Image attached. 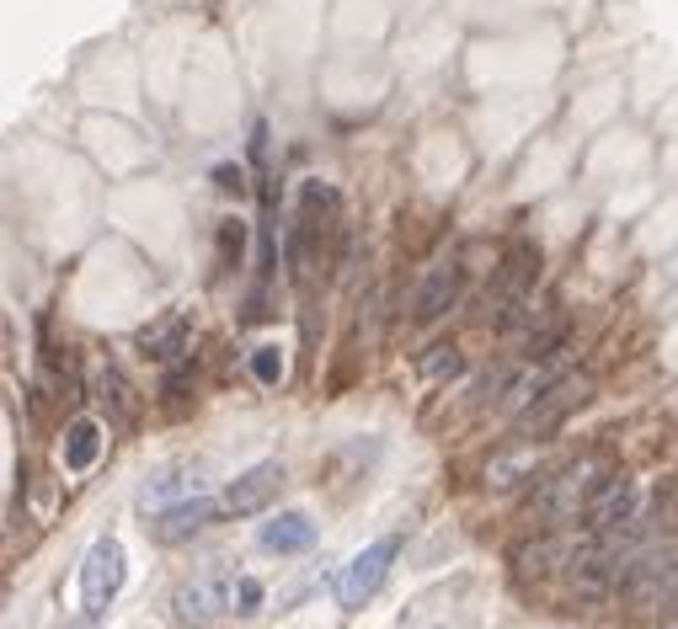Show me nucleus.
<instances>
[{
  "instance_id": "nucleus-1",
  "label": "nucleus",
  "mask_w": 678,
  "mask_h": 629,
  "mask_svg": "<svg viewBox=\"0 0 678 629\" xmlns=\"http://www.w3.org/2000/svg\"><path fill=\"white\" fill-rule=\"evenodd\" d=\"M396 555H401V539H396V534H385V539L364 544V549H358V555L342 566V576H337V608L358 614V608H364V602L379 593V581L390 576Z\"/></svg>"
},
{
  "instance_id": "nucleus-2",
  "label": "nucleus",
  "mask_w": 678,
  "mask_h": 629,
  "mask_svg": "<svg viewBox=\"0 0 678 629\" xmlns=\"http://www.w3.org/2000/svg\"><path fill=\"white\" fill-rule=\"evenodd\" d=\"M583 400H587V379H577V374L555 379V385H545V390H540L524 411H519V421H513V438H524V443H534V438H551L555 427L572 417Z\"/></svg>"
},
{
  "instance_id": "nucleus-3",
  "label": "nucleus",
  "mask_w": 678,
  "mask_h": 629,
  "mask_svg": "<svg viewBox=\"0 0 678 629\" xmlns=\"http://www.w3.org/2000/svg\"><path fill=\"white\" fill-rule=\"evenodd\" d=\"M593 459H583V464H572V470H561V475H551L545 485H540V496H534V517L545 523V528H555V523H566V517H577V512H587V502H593V491H598V480H593Z\"/></svg>"
},
{
  "instance_id": "nucleus-4",
  "label": "nucleus",
  "mask_w": 678,
  "mask_h": 629,
  "mask_svg": "<svg viewBox=\"0 0 678 629\" xmlns=\"http://www.w3.org/2000/svg\"><path fill=\"white\" fill-rule=\"evenodd\" d=\"M124 576H128L124 544L102 534V539L86 549V560H81V602H86V614H92V619H102V614H107V602L118 598Z\"/></svg>"
},
{
  "instance_id": "nucleus-5",
  "label": "nucleus",
  "mask_w": 678,
  "mask_h": 629,
  "mask_svg": "<svg viewBox=\"0 0 678 629\" xmlns=\"http://www.w3.org/2000/svg\"><path fill=\"white\" fill-rule=\"evenodd\" d=\"M619 587H625L636 602H674L678 598V539H668L663 549L636 555Z\"/></svg>"
},
{
  "instance_id": "nucleus-6",
  "label": "nucleus",
  "mask_w": 678,
  "mask_h": 629,
  "mask_svg": "<svg viewBox=\"0 0 678 629\" xmlns=\"http://www.w3.org/2000/svg\"><path fill=\"white\" fill-rule=\"evenodd\" d=\"M236 602V587H225V576L219 570H198L192 581H182L177 587V598H171V608H177V625L187 629H209Z\"/></svg>"
},
{
  "instance_id": "nucleus-7",
  "label": "nucleus",
  "mask_w": 678,
  "mask_h": 629,
  "mask_svg": "<svg viewBox=\"0 0 678 629\" xmlns=\"http://www.w3.org/2000/svg\"><path fill=\"white\" fill-rule=\"evenodd\" d=\"M278 485H283V464H278V459H268V464H251L247 475H236L230 485H225L219 512H230V517H251V512H262L268 502H273Z\"/></svg>"
},
{
  "instance_id": "nucleus-8",
  "label": "nucleus",
  "mask_w": 678,
  "mask_h": 629,
  "mask_svg": "<svg viewBox=\"0 0 678 629\" xmlns=\"http://www.w3.org/2000/svg\"><path fill=\"white\" fill-rule=\"evenodd\" d=\"M630 507H636V485H630V475H619V470H609V475L598 480V491H593V502H587V528L593 534H615L619 523H630Z\"/></svg>"
},
{
  "instance_id": "nucleus-9",
  "label": "nucleus",
  "mask_w": 678,
  "mask_h": 629,
  "mask_svg": "<svg viewBox=\"0 0 678 629\" xmlns=\"http://www.w3.org/2000/svg\"><path fill=\"white\" fill-rule=\"evenodd\" d=\"M215 502L209 496H187V502H171V507H160V512H150V539L155 544H182V539H192L209 517H215Z\"/></svg>"
},
{
  "instance_id": "nucleus-10",
  "label": "nucleus",
  "mask_w": 678,
  "mask_h": 629,
  "mask_svg": "<svg viewBox=\"0 0 678 629\" xmlns=\"http://www.w3.org/2000/svg\"><path fill=\"white\" fill-rule=\"evenodd\" d=\"M534 277H540V251L519 240L508 256H502V268H497V283H492V300L497 310H508V304H524L529 289H534Z\"/></svg>"
},
{
  "instance_id": "nucleus-11",
  "label": "nucleus",
  "mask_w": 678,
  "mask_h": 629,
  "mask_svg": "<svg viewBox=\"0 0 678 629\" xmlns=\"http://www.w3.org/2000/svg\"><path fill=\"white\" fill-rule=\"evenodd\" d=\"M187 496H204V480H198V464H171L139 485V507L145 512H160L171 502H187Z\"/></svg>"
},
{
  "instance_id": "nucleus-12",
  "label": "nucleus",
  "mask_w": 678,
  "mask_h": 629,
  "mask_svg": "<svg viewBox=\"0 0 678 629\" xmlns=\"http://www.w3.org/2000/svg\"><path fill=\"white\" fill-rule=\"evenodd\" d=\"M460 300V262H432L428 277H423V289H417V321L428 326V321H438L449 304Z\"/></svg>"
},
{
  "instance_id": "nucleus-13",
  "label": "nucleus",
  "mask_w": 678,
  "mask_h": 629,
  "mask_svg": "<svg viewBox=\"0 0 678 629\" xmlns=\"http://www.w3.org/2000/svg\"><path fill=\"white\" fill-rule=\"evenodd\" d=\"M257 544L268 555H305L310 544H315V523H310L305 512H278L273 523H262Z\"/></svg>"
},
{
  "instance_id": "nucleus-14",
  "label": "nucleus",
  "mask_w": 678,
  "mask_h": 629,
  "mask_svg": "<svg viewBox=\"0 0 678 629\" xmlns=\"http://www.w3.org/2000/svg\"><path fill=\"white\" fill-rule=\"evenodd\" d=\"M187 342H192V321H187V315H166V321H155V326L139 331V347H145L150 358H160V363L182 358Z\"/></svg>"
},
{
  "instance_id": "nucleus-15",
  "label": "nucleus",
  "mask_w": 678,
  "mask_h": 629,
  "mask_svg": "<svg viewBox=\"0 0 678 629\" xmlns=\"http://www.w3.org/2000/svg\"><path fill=\"white\" fill-rule=\"evenodd\" d=\"M96 400L113 411V421L118 427H134V417H139V400H134V385H128L124 374L107 363V368H96Z\"/></svg>"
},
{
  "instance_id": "nucleus-16",
  "label": "nucleus",
  "mask_w": 678,
  "mask_h": 629,
  "mask_svg": "<svg viewBox=\"0 0 678 629\" xmlns=\"http://www.w3.org/2000/svg\"><path fill=\"white\" fill-rule=\"evenodd\" d=\"M96 453H102V427L96 421H70V432H64V470H92L96 464Z\"/></svg>"
},
{
  "instance_id": "nucleus-17",
  "label": "nucleus",
  "mask_w": 678,
  "mask_h": 629,
  "mask_svg": "<svg viewBox=\"0 0 678 629\" xmlns=\"http://www.w3.org/2000/svg\"><path fill=\"white\" fill-rule=\"evenodd\" d=\"M241 251H247V224L219 219V268H241Z\"/></svg>"
},
{
  "instance_id": "nucleus-18",
  "label": "nucleus",
  "mask_w": 678,
  "mask_h": 629,
  "mask_svg": "<svg viewBox=\"0 0 678 629\" xmlns=\"http://www.w3.org/2000/svg\"><path fill=\"white\" fill-rule=\"evenodd\" d=\"M460 374H465L460 347H432L423 358V379H460Z\"/></svg>"
},
{
  "instance_id": "nucleus-19",
  "label": "nucleus",
  "mask_w": 678,
  "mask_h": 629,
  "mask_svg": "<svg viewBox=\"0 0 678 629\" xmlns=\"http://www.w3.org/2000/svg\"><path fill=\"white\" fill-rule=\"evenodd\" d=\"M251 374H257V385H268V390H273L278 379H283V353H278L273 342L251 353Z\"/></svg>"
},
{
  "instance_id": "nucleus-20",
  "label": "nucleus",
  "mask_w": 678,
  "mask_h": 629,
  "mask_svg": "<svg viewBox=\"0 0 678 629\" xmlns=\"http://www.w3.org/2000/svg\"><path fill=\"white\" fill-rule=\"evenodd\" d=\"M262 608V581L257 576H241L236 581V614H257Z\"/></svg>"
},
{
  "instance_id": "nucleus-21",
  "label": "nucleus",
  "mask_w": 678,
  "mask_h": 629,
  "mask_svg": "<svg viewBox=\"0 0 678 629\" xmlns=\"http://www.w3.org/2000/svg\"><path fill=\"white\" fill-rule=\"evenodd\" d=\"M70 629H96V625H70Z\"/></svg>"
}]
</instances>
